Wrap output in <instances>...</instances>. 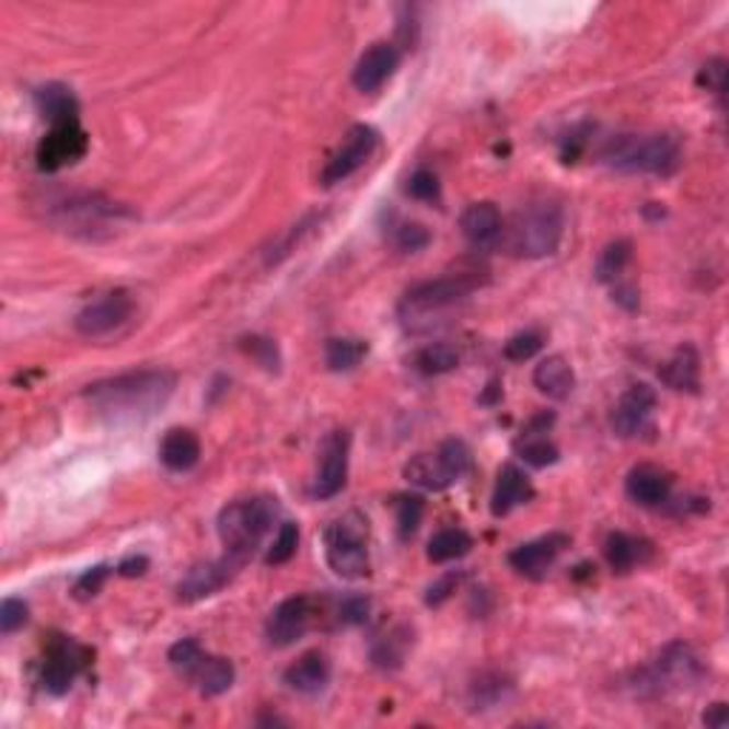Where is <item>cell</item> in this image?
Wrapping results in <instances>:
<instances>
[{"mask_svg":"<svg viewBox=\"0 0 729 729\" xmlns=\"http://www.w3.org/2000/svg\"><path fill=\"white\" fill-rule=\"evenodd\" d=\"M174 385L177 377L172 371H131L94 382L83 391V400L112 423H135L158 414L172 400Z\"/></svg>","mask_w":729,"mask_h":729,"instance_id":"cell-1","label":"cell"},{"mask_svg":"<svg viewBox=\"0 0 729 729\" xmlns=\"http://www.w3.org/2000/svg\"><path fill=\"white\" fill-rule=\"evenodd\" d=\"M562 234H565L562 208L556 202H530L516 211L508 229H501L499 243L513 257L539 259L556 254Z\"/></svg>","mask_w":729,"mask_h":729,"instance_id":"cell-2","label":"cell"},{"mask_svg":"<svg viewBox=\"0 0 729 729\" xmlns=\"http://www.w3.org/2000/svg\"><path fill=\"white\" fill-rule=\"evenodd\" d=\"M604 160L618 172L670 177L679 172L681 146L672 135H618L604 149Z\"/></svg>","mask_w":729,"mask_h":729,"instance_id":"cell-3","label":"cell"},{"mask_svg":"<svg viewBox=\"0 0 729 729\" xmlns=\"http://www.w3.org/2000/svg\"><path fill=\"white\" fill-rule=\"evenodd\" d=\"M274 519H277V501L268 496L225 505L217 516V533L225 544V553L245 565L263 544L265 533L274 528Z\"/></svg>","mask_w":729,"mask_h":729,"instance_id":"cell-4","label":"cell"},{"mask_svg":"<svg viewBox=\"0 0 729 729\" xmlns=\"http://www.w3.org/2000/svg\"><path fill=\"white\" fill-rule=\"evenodd\" d=\"M473 288H476V279L467 277V274L428 279V282H419V286L408 288L400 302L402 325L410 331H423L430 328V325H437L439 316L448 314L459 302H465Z\"/></svg>","mask_w":729,"mask_h":729,"instance_id":"cell-5","label":"cell"},{"mask_svg":"<svg viewBox=\"0 0 729 729\" xmlns=\"http://www.w3.org/2000/svg\"><path fill=\"white\" fill-rule=\"evenodd\" d=\"M325 558L339 579L368 576V519L359 513H345L325 530Z\"/></svg>","mask_w":729,"mask_h":729,"instance_id":"cell-6","label":"cell"},{"mask_svg":"<svg viewBox=\"0 0 729 729\" xmlns=\"http://www.w3.org/2000/svg\"><path fill=\"white\" fill-rule=\"evenodd\" d=\"M473 456L462 439H444L433 453H416L405 465V479L423 490H444L471 471Z\"/></svg>","mask_w":729,"mask_h":729,"instance_id":"cell-7","label":"cell"},{"mask_svg":"<svg viewBox=\"0 0 729 729\" xmlns=\"http://www.w3.org/2000/svg\"><path fill=\"white\" fill-rule=\"evenodd\" d=\"M701 672L704 670H701V661L693 652V647H686L684 641H672L641 672V690H650L656 695L672 693V690H686V686H693L701 679Z\"/></svg>","mask_w":729,"mask_h":729,"instance_id":"cell-8","label":"cell"},{"mask_svg":"<svg viewBox=\"0 0 729 729\" xmlns=\"http://www.w3.org/2000/svg\"><path fill=\"white\" fill-rule=\"evenodd\" d=\"M377 146H380V131L364 126V123L354 126V129L345 135L343 146L331 154V160L325 163V169H322V186H336V183L348 180L350 174L371 160Z\"/></svg>","mask_w":729,"mask_h":729,"instance_id":"cell-9","label":"cell"},{"mask_svg":"<svg viewBox=\"0 0 729 729\" xmlns=\"http://www.w3.org/2000/svg\"><path fill=\"white\" fill-rule=\"evenodd\" d=\"M89 664V650L80 647L78 641L66 636H55L46 650L44 672H40V681H44V690L51 695H66L72 690L78 672Z\"/></svg>","mask_w":729,"mask_h":729,"instance_id":"cell-10","label":"cell"},{"mask_svg":"<svg viewBox=\"0 0 729 729\" xmlns=\"http://www.w3.org/2000/svg\"><path fill=\"white\" fill-rule=\"evenodd\" d=\"M131 311L135 302L129 291H108L74 316V328L83 336H106L120 328L123 322H129Z\"/></svg>","mask_w":729,"mask_h":729,"instance_id":"cell-11","label":"cell"},{"mask_svg":"<svg viewBox=\"0 0 729 729\" xmlns=\"http://www.w3.org/2000/svg\"><path fill=\"white\" fill-rule=\"evenodd\" d=\"M89 151V135L80 123L51 126L49 135L37 143V165L44 172H60L63 165L78 163Z\"/></svg>","mask_w":729,"mask_h":729,"instance_id":"cell-12","label":"cell"},{"mask_svg":"<svg viewBox=\"0 0 729 729\" xmlns=\"http://www.w3.org/2000/svg\"><path fill=\"white\" fill-rule=\"evenodd\" d=\"M348 451L350 437L345 430H334L320 448V467H316V479L311 494L316 499H331L345 487L348 479Z\"/></svg>","mask_w":729,"mask_h":729,"instance_id":"cell-13","label":"cell"},{"mask_svg":"<svg viewBox=\"0 0 729 729\" xmlns=\"http://www.w3.org/2000/svg\"><path fill=\"white\" fill-rule=\"evenodd\" d=\"M656 387H650L647 382H638V385H629L622 394V400L615 402L613 414H610V425L622 439L638 437L644 430V425L650 423L652 410H656Z\"/></svg>","mask_w":729,"mask_h":729,"instance_id":"cell-14","label":"cell"},{"mask_svg":"<svg viewBox=\"0 0 729 729\" xmlns=\"http://www.w3.org/2000/svg\"><path fill=\"white\" fill-rule=\"evenodd\" d=\"M240 562L234 556L225 553V558H217V562H202V565H194L192 570L183 576V581L177 585V599L180 601H200L208 595L220 593L222 587L234 579V572L240 570Z\"/></svg>","mask_w":729,"mask_h":729,"instance_id":"cell-15","label":"cell"},{"mask_svg":"<svg viewBox=\"0 0 729 729\" xmlns=\"http://www.w3.org/2000/svg\"><path fill=\"white\" fill-rule=\"evenodd\" d=\"M308 624H311V599L308 595H291V599L279 601L274 613L268 615L265 636L274 647H288V644L300 641L305 636Z\"/></svg>","mask_w":729,"mask_h":729,"instance_id":"cell-16","label":"cell"},{"mask_svg":"<svg viewBox=\"0 0 729 729\" xmlns=\"http://www.w3.org/2000/svg\"><path fill=\"white\" fill-rule=\"evenodd\" d=\"M400 69V49L394 44H380L368 46L362 51V58L357 60V69H354V86L364 94L380 92L387 80L394 78V72Z\"/></svg>","mask_w":729,"mask_h":729,"instance_id":"cell-17","label":"cell"},{"mask_svg":"<svg viewBox=\"0 0 729 729\" xmlns=\"http://www.w3.org/2000/svg\"><path fill=\"white\" fill-rule=\"evenodd\" d=\"M567 544H570V539H567L565 533H551V536L522 544V547H516V551L510 553V567L522 572V576H528V579H542L544 572L556 565V558L562 556Z\"/></svg>","mask_w":729,"mask_h":729,"instance_id":"cell-18","label":"cell"},{"mask_svg":"<svg viewBox=\"0 0 729 729\" xmlns=\"http://www.w3.org/2000/svg\"><path fill=\"white\" fill-rule=\"evenodd\" d=\"M462 234H465L467 243L473 248H490L501 240V229H505V222H501V211L494 206V202H473L462 211Z\"/></svg>","mask_w":729,"mask_h":729,"instance_id":"cell-19","label":"cell"},{"mask_svg":"<svg viewBox=\"0 0 729 729\" xmlns=\"http://www.w3.org/2000/svg\"><path fill=\"white\" fill-rule=\"evenodd\" d=\"M627 496L641 508H658L670 499L672 476L658 465H638L627 473Z\"/></svg>","mask_w":729,"mask_h":729,"instance_id":"cell-20","label":"cell"},{"mask_svg":"<svg viewBox=\"0 0 729 729\" xmlns=\"http://www.w3.org/2000/svg\"><path fill=\"white\" fill-rule=\"evenodd\" d=\"M553 425V414H542L536 419H530L528 428L522 430V437L516 439V453L524 459V465L530 467H547L558 462V448L544 437L547 428Z\"/></svg>","mask_w":729,"mask_h":729,"instance_id":"cell-21","label":"cell"},{"mask_svg":"<svg viewBox=\"0 0 729 729\" xmlns=\"http://www.w3.org/2000/svg\"><path fill=\"white\" fill-rule=\"evenodd\" d=\"M331 681V661L325 652L314 650L297 658L286 670L288 690L300 695H320Z\"/></svg>","mask_w":729,"mask_h":729,"instance_id":"cell-22","label":"cell"},{"mask_svg":"<svg viewBox=\"0 0 729 729\" xmlns=\"http://www.w3.org/2000/svg\"><path fill=\"white\" fill-rule=\"evenodd\" d=\"M200 439L188 428H172L160 442V462L172 473H188L200 462Z\"/></svg>","mask_w":729,"mask_h":729,"instance_id":"cell-23","label":"cell"},{"mask_svg":"<svg viewBox=\"0 0 729 729\" xmlns=\"http://www.w3.org/2000/svg\"><path fill=\"white\" fill-rule=\"evenodd\" d=\"M530 496H533V485H530L528 473L522 467L505 465L496 479L494 496H490V510L494 516H508L513 508L530 501Z\"/></svg>","mask_w":729,"mask_h":729,"instance_id":"cell-24","label":"cell"},{"mask_svg":"<svg viewBox=\"0 0 729 729\" xmlns=\"http://www.w3.org/2000/svg\"><path fill=\"white\" fill-rule=\"evenodd\" d=\"M658 380L672 391H690L695 394L701 382V357L693 345H681L658 371Z\"/></svg>","mask_w":729,"mask_h":729,"instance_id":"cell-25","label":"cell"},{"mask_svg":"<svg viewBox=\"0 0 729 729\" xmlns=\"http://www.w3.org/2000/svg\"><path fill=\"white\" fill-rule=\"evenodd\" d=\"M35 106L49 120L51 126H63V123H80V103L74 92L63 83H46L35 92Z\"/></svg>","mask_w":729,"mask_h":729,"instance_id":"cell-26","label":"cell"},{"mask_svg":"<svg viewBox=\"0 0 729 729\" xmlns=\"http://www.w3.org/2000/svg\"><path fill=\"white\" fill-rule=\"evenodd\" d=\"M604 558L615 572H629L652 558V544L629 533H610L604 542Z\"/></svg>","mask_w":729,"mask_h":729,"instance_id":"cell-27","label":"cell"},{"mask_svg":"<svg viewBox=\"0 0 729 729\" xmlns=\"http://www.w3.org/2000/svg\"><path fill=\"white\" fill-rule=\"evenodd\" d=\"M533 385L551 400H567L576 387V373L565 357H547L536 364L533 371Z\"/></svg>","mask_w":729,"mask_h":729,"instance_id":"cell-28","label":"cell"},{"mask_svg":"<svg viewBox=\"0 0 729 729\" xmlns=\"http://www.w3.org/2000/svg\"><path fill=\"white\" fill-rule=\"evenodd\" d=\"M234 664H231L229 658L220 656H208L200 661L197 672L192 675V684L197 686V693L202 698H217V695L229 693L231 684H234Z\"/></svg>","mask_w":729,"mask_h":729,"instance_id":"cell-29","label":"cell"},{"mask_svg":"<svg viewBox=\"0 0 729 729\" xmlns=\"http://www.w3.org/2000/svg\"><path fill=\"white\" fill-rule=\"evenodd\" d=\"M410 641H414V638H410L408 627L387 629V636H380L373 641L371 647L373 664L382 667V670H396V667H402V661L408 656Z\"/></svg>","mask_w":729,"mask_h":729,"instance_id":"cell-30","label":"cell"},{"mask_svg":"<svg viewBox=\"0 0 729 729\" xmlns=\"http://www.w3.org/2000/svg\"><path fill=\"white\" fill-rule=\"evenodd\" d=\"M471 547H473V539L467 530L444 528V530H439L437 536L430 539L428 558L433 562V565H444V562H456V558L467 556Z\"/></svg>","mask_w":729,"mask_h":729,"instance_id":"cell-31","label":"cell"},{"mask_svg":"<svg viewBox=\"0 0 729 729\" xmlns=\"http://www.w3.org/2000/svg\"><path fill=\"white\" fill-rule=\"evenodd\" d=\"M414 368L425 377H442L459 368V350L448 343H433L416 350Z\"/></svg>","mask_w":729,"mask_h":729,"instance_id":"cell-32","label":"cell"},{"mask_svg":"<svg viewBox=\"0 0 729 729\" xmlns=\"http://www.w3.org/2000/svg\"><path fill=\"white\" fill-rule=\"evenodd\" d=\"M513 693V684H510L505 675L499 672H485L479 679L471 684V704L473 709H490L501 701H508Z\"/></svg>","mask_w":729,"mask_h":729,"instance_id":"cell-33","label":"cell"},{"mask_svg":"<svg viewBox=\"0 0 729 729\" xmlns=\"http://www.w3.org/2000/svg\"><path fill=\"white\" fill-rule=\"evenodd\" d=\"M387 240H391V245H394L396 251H402V254H416V251L428 248L430 231L425 229L423 222L394 217V222L387 225Z\"/></svg>","mask_w":729,"mask_h":729,"instance_id":"cell-34","label":"cell"},{"mask_svg":"<svg viewBox=\"0 0 729 729\" xmlns=\"http://www.w3.org/2000/svg\"><path fill=\"white\" fill-rule=\"evenodd\" d=\"M629 259H633V243H629V240H615V243H610L608 248L601 251L599 259H595V279H599V282H615V279H622Z\"/></svg>","mask_w":729,"mask_h":729,"instance_id":"cell-35","label":"cell"},{"mask_svg":"<svg viewBox=\"0 0 729 729\" xmlns=\"http://www.w3.org/2000/svg\"><path fill=\"white\" fill-rule=\"evenodd\" d=\"M368 354V343L362 339H328L325 345V362L331 371H354Z\"/></svg>","mask_w":729,"mask_h":729,"instance_id":"cell-36","label":"cell"},{"mask_svg":"<svg viewBox=\"0 0 729 729\" xmlns=\"http://www.w3.org/2000/svg\"><path fill=\"white\" fill-rule=\"evenodd\" d=\"M202 658H206V652H202L197 638H183V641H177L172 650H169V664L174 667V672H177L180 679L188 681H192V675L197 672Z\"/></svg>","mask_w":729,"mask_h":729,"instance_id":"cell-37","label":"cell"},{"mask_svg":"<svg viewBox=\"0 0 729 729\" xmlns=\"http://www.w3.org/2000/svg\"><path fill=\"white\" fill-rule=\"evenodd\" d=\"M297 547H300V528L293 522H282L279 524V533L274 536L271 547L265 553V565H286V562H291V558L297 556Z\"/></svg>","mask_w":729,"mask_h":729,"instance_id":"cell-38","label":"cell"},{"mask_svg":"<svg viewBox=\"0 0 729 729\" xmlns=\"http://www.w3.org/2000/svg\"><path fill=\"white\" fill-rule=\"evenodd\" d=\"M396 524H400V539H410L423 524L425 501L423 496H396Z\"/></svg>","mask_w":729,"mask_h":729,"instance_id":"cell-39","label":"cell"},{"mask_svg":"<svg viewBox=\"0 0 729 729\" xmlns=\"http://www.w3.org/2000/svg\"><path fill=\"white\" fill-rule=\"evenodd\" d=\"M240 348H243L254 362L263 364L268 373H277L279 364H282L277 343L268 339V336H245V339H240Z\"/></svg>","mask_w":729,"mask_h":729,"instance_id":"cell-40","label":"cell"},{"mask_svg":"<svg viewBox=\"0 0 729 729\" xmlns=\"http://www.w3.org/2000/svg\"><path fill=\"white\" fill-rule=\"evenodd\" d=\"M544 339L539 331H522V334L510 336L508 343H505V357L510 362H524V359H533L542 350Z\"/></svg>","mask_w":729,"mask_h":729,"instance_id":"cell-41","label":"cell"},{"mask_svg":"<svg viewBox=\"0 0 729 729\" xmlns=\"http://www.w3.org/2000/svg\"><path fill=\"white\" fill-rule=\"evenodd\" d=\"M405 192H408L410 197L419 202H439V197H442L439 177L433 172H428V169H419V172L410 174Z\"/></svg>","mask_w":729,"mask_h":729,"instance_id":"cell-42","label":"cell"},{"mask_svg":"<svg viewBox=\"0 0 729 729\" xmlns=\"http://www.w3.org/2000/svg\"><path fill=\"white\" fill-rule=\"evenodd\" d=\"M108 572H112V567H108V565L89 567V570L83 572V576H80L78 581H74V587H72L74 599H78V601L94 599V595H97L103 590V585H106Z\"/></svg>","mask_w":729,"mask_h":729,"instance_id":"cell-43","label":"cell"},{"mask_svg":"<svg viewBox=\"0 0 729 729\" xmlns=\"http://www.w3.org/2000/svg\"><path fill=\"white\" fill-rule=\"evenodd\" d=\"M30 622V604L21 599H7L0 604V633L12 636L23 624Z\"/></svg>","mask_w":729,"mask_h":729,"instance_id":"cell-44","label":"cell"},{"mask_svg":"<svg viewBox=\"0 0 729 729\" xmlns=\"http://www.w3.org/2000/svg\"><path fill=\"white\" fill-rule=\"evenodd\" d=\"M339 624H348V627H354V624H362L368 622V613H371V601L364 599V595H348V599L339 601Z\"/></svg>","mask_w":729,"mask_h":729,"instance_id":"cell-45","label":"cell"},{"mask_svg":"<svg viewBox=\"0 0 729 729\" xmlns=\"http://www.w3.org/2000/svg\"><path fill=\"white\" fill-rule=\"evenodd\" d=\"M698 83L701 86H707V92L724 94V89H727V60L724 58L709 60V63L698 72Z\"/></svg>","mask_w":729,"mask_h":729,"instance_id":"cell-46","label":"cell"},{"mask_svg":"<svg viewBox=\"0 0 729 729\" xmlns=\"http://www.w3.org/2000/svg\"><path fill=\"white\" fill-rule=\"evenodd\" d=\"M456 585H459V572H448V576H442V579L433 581V585L428 587L425 601H428L430 608H439L442 601L451 599V593H456Z\"/></svg>","mask_w":729,"mask_h":729,"instance_id":"cell-47","label":"cell"},{"mask_svg":"<svg viewBox=\"0 0 729 729\" xmlns=\"http://www.w3.org/2000/svg\"><path fill=\"white\" fill-rule=\"evenodd\" d=\"M146 570H149V558H146V556H129V558H123L120 565H117V572H120V576H126V579L143 576Z\"/></svg>","mask_w":729,"mask_h":729,"instance_id":"cell-48","label":"cell"},{"mask_svg":"<svg viewBox=\"0 0 729 729\" xmlns=\"http://www.w3.org/2000/svg\"><path fill=\"white\" fill-rule=\"evenodd\" d=\"M704 724H707V727H715V729L727 727V724H729L727 704H713V707L704 713Z\"/></svg>","mask_w":729,"mask_h":729,"instance_id":"cell-49","label":"cell"},{"mask_svg":"<svg viewBox=\"0 0 729 729\" xmlns=\"http://www.w3.org/2000/svg\"><path fill=\"white\" fill-rule=\"evenodd\" d=\"M496 396H501V387H499V382H490V385H487V394L482 396V402H485V405H490Z\"/></svg>","mask_w":729,"mask_h":729,"instance_id":"cell-50","label":"cell"}]
</instances>
